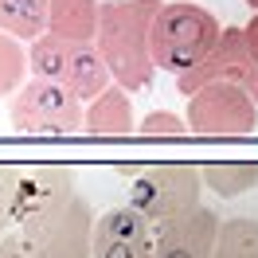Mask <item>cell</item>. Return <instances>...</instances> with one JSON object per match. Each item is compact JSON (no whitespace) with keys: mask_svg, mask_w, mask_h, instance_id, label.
<instances>
[{"mask_svg":"<svg viewBox=\"0 0 258 258\" xmlns=\"http://www.w3.org/2000/svg\"><path fill=\"white\" fill-rule=\"evenodd\" d=\"M211 82H235V86H242V90L258 102V59L250 55V47H246L242 28H223L215 51H211L200 67H192L188 75H180L176 90L184 98H192L200 86H211Z\"/></svg>","mask_w":258,"mask_h":258,"instance_id":"8","label":"cell"},{"mask_svg":"<svg viewBox=\"0 0 258 258\" xmlns=\"http://www.w3.org/2000/svg\"><path fill=\"white\" fill-rule=\"evenodd\" d=\"M242 35H246V47H250V55L258 59V12L250 16V24L242 28Z\"/></svg>","mask_w":258,"mask_h":258,"instance_id":"20","label":"cell"},{"mask_svg":"<svg viewBox=\"0 0 258 258\" xmlns=\"http://www.w3.org/2000/svg\"><path fill=\"white\" fill-rule=\"evenodd\" d=\"M51 20V0H0V32L35 43L47 35Z\"/></svg>","mask_w":258,"mask_h":258,"instance_id":"13","label":"cell"},{"mask_svg":"<svg viewBox=\"0 0 258 258\" xmlns=\"http://www.w3.org/2000/svg\"><path fill=\"white\" fill-rule=\"evenodd\" d=\"M98 28H102V0H51V35L67 43H94Z\"/></svg>","mask_w":258,"mask_h":258,"instance_id":"11","label":"cell"},{"mask_svg":"<svg viewBox=\"0 0 258 258\" xmlns=\"http://www.w3.org/2000/svg\"><path fill=\"white\" fill-rule=\"evenodd\" d=\"M219 35H223V28L204 4L164 0L157 20H153V39H149L153 63H157V71H168V75L180 79L215 51Z\"/></svg>","mask_w":258,"mask_h":258,"instance_id":"2","label":"cell"},{"mask_svg":"<svg viewBox=\"0 0 258 258\" xmlns=\"http://www.w3.org/2000/svg\"><path fill=\"white\" fill-rule=\"evenodd\" d=\"M137 133H145V137H180V133H192V129H188V117H180V113L153 110L141 117Z\"/></svg>","mask_w":258,"mask_h":258,"instance_id":"17","label":"cell"},{"mask_svg":"<svg viewBox=\"0 0 258 258\" xmlns=\"http://www.w3.org/2000/svg\"><path fill=\"white\" fill-rule=\"evenodd\" d=\"M188 129L204 137H242L258 129V102L235 82H211L188 98Z\"/></svg>","mask_w":258,"mask_h":258,"instance_id":"7","label":"cell"},{"mask_svg":"<svg viewBox=\"0 0 258 258\" xmlns=\"http://www.w3.org/2000/svg\"><path fill=\"white\" fill-rule=\"evenodd\" d=\"M164 0H106L102 4V28H98V51L110 63L113 82L133 90H145L157 63H153V20Z\"/></svg>","mask_w":258,"mask_h":258,"instance_id":"1","label":"cell"},{"mask_svg":"<svg viewBox=\"0 0 258 258\" xmlns=\"http://www.w3.org/2000/svg\"><path fill=\"white\" fill-rule=\"evenodd\" d=\"M200 172H204V188L223 196V200H235V196H246L258 188V164H246V161H219L200 168Z\"/></svg>","mask_w":258,"mask_h":258,"instance_id":"14","label":"cell"},{"mask_svg":"<svg viewBox=\"0 0 258 258\" xmlns=\"http://www.w3.org/2000/svg\"><path fill=\"white\" fill-rule=\"evenodd\" d=\"M211 258H258V219H223Z\"/></svg>","mask_w":258,"mask_h":258,"instance_id":"15","label":"cell"},{"mask_svg":"<svg viewBox=\"0 0 258 258\" xmlns=\"http://www.w3.org/2000/svg\"><path fill=\"white\" fill-rule=\"evenodd\" d=\"M0 258H28V254H24V242H20V231L0 239Z\"/></svg>","mask_w":258,"mask_h":258,"instance_id":"19","label":"cell"},{"mask_svg":"<svg viewBox=\"0 0 258 258\" xmlns=\"http://www.w3.org/2000/svg\"><path fill=\"white\" fill-rule=\"evenodd\" d=\"M94 211L79 192L20 219V242L28 258H94Z\"/></svg>","mask_w":258,"mask_h":258,"instance_id":"3","label":"cell"},{"mask_svg":"<svg viewBox=\"0 0 258 258\" xmlns=\"http://www.w3.org/2000/svg\"><path fill=\"white\" fill-rule=\"evenodd\" d=\"M28 59H32V79L63 82L82 102H94L113 86V71L102 59L98 43H67L47 32L35 43H28Z\"/></svg>","mask_w":258,"mask_h":258,"instance_id":"4","label":"cell"},{"mask_svg":"<svg viewBox=\"0 0 258 258\" xmlns=\"http://www.w3.org/2000/svg\"><path fill=\"white\" fill-rule=\"evenodd\" d=\"M246 4H250V8H254V12H258V0H246Z\"/></svg>","mask_w":258,"mask_h":258,"instance_id":"21","label":"cell"},{"mask_svg":"<svg viewBox=\"0 0 258 258\" xmlns=\"http://www.w3.org/2000/svg\"><path fill=\"white\" fill-rule=\"evenodd\" d=\"M94 258H157V227L137 208H110L94 219Z\"/></svg>","mask_w":258,"mask_h":258,"instance_id":"9","label":"cell"},{"mask_svg":"<svg viewBox=\"0 0 258 258\" xmlns=\"http://www.w3.org/2000/svg\"><path fill=\"white\" fill-rule=\"evenodd\" d=\"M219 223L223 219L204 204L172 223H153L157 227V258H211L215 239H219Z\"/></svg>","mask_w":258,"mask_h":258,"instance_id":"10","label":"cell"},{"mask_svg":"<svg viewBox=\"0 0 258 258\" xmlns=\"http://www.w3.org/2000/svg\"><path fill=\"white\" fill-rule=\"evenodd\" d=\"M8 121L16 133H75L86 125V102L63 82L28 79L8 102Z\"/></svg>","mask_w":258,"mask_h":258,"instance_id":"5","label":"cell"},{"mask_svg":"<svg viewBox=\"0 0 258 258\" xmlns=\"http://www.w3.org/2000/svg\"><path fill=\"white\" fill-rule=\"evenodd\" d=\"M20 180H24V172L0 168V231L12 219H20Z\"/></svg>","mask_w":258,"mask_h":258,"instance_id":"18","label":"cell"},{"mask_svg":"<svg viewBox=\"0 0 258 258\" xmlns=\"http://www.w3.org/2000/svg\"><path fill=\"white\" fill-rule=\"evenodd\" d=\"M86 133H98V137H125V133H137V117H133V102H129V90L113 82L110 90L94 102H86Z\"/></svg>","mask_w":258,"mask_h":258,"instance_id":"12","label":"cell"},{"mask_svg":"<svg viewBox=\"0 0 258 258\" xmlns=\"http://www.w3.org/2000/svg\"><path fill=\"white\" fill-rule=\"evenodd\" d=\"M200 184H204V172L188 164L149 168L129 184V208H137L153 223H172L200 208Z\"/></svg>","mask_w":258,"mask_h":258,"instance_id":"6","label":"cell"},{"mask_svg":"<svg viewBox=\"0 0 258 258\" xmlns=\"http://www.w3.org/2000/svg\"><path fill=\"white\" fill-rule=\"evenodd\" d=\"M28 75H32V59H28L24 39L0 32V98H16Z\"/></svg>","mask_w":258,"mask_h":258,"instance_id":"16","label":"cell"}]
</instances>
